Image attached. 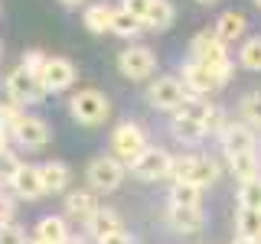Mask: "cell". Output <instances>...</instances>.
<instances>
[{
	"instance_id": "obj_1",
	"label": "cell",
	"mask_w": 261,
	"mask_h": 244,
	"mask_svg": "<svg viewBox=\"0 0 261 244\" xmlns=\"http://www.w3.org/2000/svg\"><path fill=\"white\" fill-rule=\"evenodd\" d=\"M193 62H199V65H206V69H212L219 78L228 85V78H232V59H228V46L225 43H219V36L216 33H196L193 36Z\"/></svg>"
},
{
	"instance_id": "obj_2",
	"label": "cell",
	"mask_w": 261,
	"mask_h": 244,
	"mask_svg": "<svg viewBox=\"0 0 261 244\" xmlns=\"http://www.w3.org/2000/svg\"><path fill=\"white\" fill-rule=\"evenodd\" d=\"M170 179L173 182H190L206 189L219 179V163L212 157H173V166H170Z\"/></svg>"
},
{
	"instance_id": "obj_3",
	"label": "cell",
	"mask_w": 261,
	"mask_h": 244,
	"mask_svg": "<svg viewBox=\"0 0 261 244\" xmlns=\"http://www.w3.org/2000/svg\"><path fill=\"white\" fill-rule=\"evenodd\" d=\"M209 111V101L206 98H186L183 108L173 114V137L183 143H199L202 137H206V130H202V117H206Z\"/></svg>"
},
{
	"instance_id": "obj_4",
	"label": "cell",
	"mask_w": 261,
	"mask_h": 244,
	"mask_svg": "<svg viewBox=\"0 0 261 244\" xmlns=\"http://www.w3.org/2000/svg\"><path fill=\"white\" fill-rule=\"evenodd\" d=\"M69 114L79 124L95 127L111 114V101H108V95L98 92V88H79V92L69 98Z\"/></svg>"
},
{
	"instance_id": "obj_5",
	"label": "cell",
	"mask_w": 261,
	"mask_h": 244,
	"mask_svg": "<svg viewBox=\"0 0 261 244\" xmlns=\"http://www.w3.org/2000/svg\"><path fill=\"white\" fill-rule=\"evenodd\" d=\"M147 134H144V127L141 124H134V120H124V124H118L114 127V134H111V157L121 163V166H130L141 153L147 150Z\"/></svg>"
},
{
	"instance_id": "obj_6",
	"label": "cell",
	"mask_w": 261,
	"mask_h": 244,
	"mask_svg": "<svg viewBox=\"0 0 261 244\" xmlns=\"http://www.w3.org/2000/svg\"><path fill=\"white\" fill-rule=\"evenodd\" d=\"M127 176V166H121L114 157H95L85 169V179L92 186V192H114Z\"/></svg>"
},
{
	"instance_id": "obj_7",
	"label": "cell",
	"mask_w": 261,
	"mask_h": 244,
	"mask_svg": "<svg viewBox=\"0 0 261 244\" xmlns=\"http://www.w3.org/2000/svg\"><path fill=\"white\" fill-rule=\"evenodd\" d=\"M190 98V92L183 88V81L176 75H160L157 81H150V88H147V101L153 104L157 111H179L183 108V101Z\"/></svg>"
},
{
	"instance_id": "obj_8",
	"label": "cell",
	"mask_w": 261,
	"mask_h": 244,
	"mask_svg": "<svg viewBox=\"0 0 261 244\" xmlns=\"http://www.w3.org/2000/svg\"><path fill=\"white\" fill-rule=\"evenodd\" d=\"M4 88H7V98H10V101H16L20 108H23V104H39V101L46 98L43 85H39V78L33 75V72H27L23 65H16L10 75H7Z\"/></svg>"
},
{
	"instance_id": "obj_9",
	"label": "cell",
	"mask_w": 261,
	"mask_h": 244,
	"mask_svg": "<svg viewBox=\"0 0 261 244\" xmlns=\"http://www.w3.org/2000/svg\"><path fill=\"white\" fill-rule=\"evenodd\" d=\"M170 166H173V157L160 146H147V150L130 163V173H134L141 182H157V179H167L170 176Z\"/></svg>"
},
{
	"instance_id": "obj_10",
	"label": "cell",
	"mask_w": 261,
	"mask_h": 244,
	"mask_svg": "<svg viewBox=\"0 0 261 244\" xmlns=\"http://www.w3.org/2000/svg\"><path fill=\"white\" fill-rule=\"evenodd\" d=\"M75 65H72V59H65V55H49L46 65H43V72H39V85H43V92L46 95H53V92H65V88H72L75 85Z\"/></svg>"
},
{
	"instance_id": "obj_11",
	"label": "cell",
	"mask_w": 261,
	"mask_h": 244,
	"mask_svg": "<svg viewBox=\"0 0 261 244\" xmlns=\"http://www.w3.org/2000/svg\"><path fill=\"white\" fill-rule=\"evenodd\" d=\"M118 69H121V75L130 78V81H144L157 69V55L147 46H127V49H121V55H118Z\"/></svg>"
},
{
	"instance_id": "obj_12",
	"label": "cell",
	"mask_w": 261,
	"mask_h": 244,
	"mask_svg": "<svg viewBox=\"0 0 261 244\" xmlns=\"http://www.w3.org/2000/svg\"><path fill=\"white\" fill-rule=\"evenodd\" d=\"M49 137H53V130H49V124L39 114H23L20 124L10 130V140H16L20 146H27V150H43L49 143Z\"/></svg>"
},
{
	"instance_id": "obj_13",
	"label": "cell",
	"mask_w": 261,
	"mask_h": 244,
	"mask_svg": "<svg viewBox=\"0 0 261 244\" xmlns=\"http://www.w3.org/2000/svg\"><path fill=\"white\" fill-rule=\"evenodd\" d=\"M179 81H183V88H186L193 98L212 95V92H219V88L225 85V81L219 78L212 69H206V65H199V62H193V59L183 65V78H179Z\"/></svg>"
},
{
	"instance_id": "obj_14",
	"label": "cell",
	"mask_w": 261,
	"mask_h": 244,
	"mask_svg": "<svg viewBox=\"0 0 261 244\" xmlns=\"http://www.w3.org/2000/svg\"><path fill=\"white\" fill-rule=\"evenodd\" d=\"M219 143H222V150H225V157H228V153H248V150H255L258 137H255V130H251L248 124H235V120H228V127L219 134Z\"/></svg>"
},
{
	"instance_id": "obj_15",
	"label": "cell",
	"mask_w": 261,
	"mask_h": 244,
	"mask_svg": "<svg viewBox=\"0 0 261 244\" xmlns=\"http://www.w3.org/2000/svg\"><path fill=\"white\" fill-rule=\"evenodd\" d=\"M65 215L72 218V222H79V225H88V218L98 211V199H95V192H88V189H72V192H65Z\"/></svg>"
},
{
	"instance_id": "obj_16",
	"label": "cell",
	"mask_w": 261,
	"mask_h": 244,
	"mask_svg": "<svg viewBox=\"0 0 261 244\" xmlns=\"http://www.w3.org/2000/svg\"><path fill=\"white\" fill-rule=\"evenodd\" d=\"M10 189H13L16 199H27V202H36L39 195H46L43 182H39V166H27V163H23L20 173L10 179Z\"/></svg>"
},
{
	"instance_id": "obj_17",
	"label": "cell",
	"mask_w": 261,
	"mask_h": 244,
	"mask_svg": "<svg viewBox=\"0 0 261 244\" xmlns=\"http://www.w3.org/2000/svg\"><path fill=\"white\" fill-rule=\"evenodd\" d=\"M167 222L176 228V231L183 234H196L202 231V225H206V211L199 208H186V205H167Z\"/></svg>"
},
{
	"instance_id": "obj_18",
	"label": "cell",
	"mask_w": 261,
	"mask_h": 244,
	"mask_svg": "<svg viewBox=\"0 0 261 244\" xmlns=\"http://www.w3.org/2000/svg\"><path fill=\"white\" fill-rule=\"evenodd\" d=\"M39 182H43V192L46 195H59L69 189V166L59 160H49V163H39Z\"/></svg>"
},
{
	"instance_id": "obj_19",
	"label": "cell",
	"mask_w": 261,
	"mask_h": 244,
	"mask_svg": "<svg viewBox=\"0 0 261 244\" xmlns=\"http://www.w3.org/2000/svg\"><path fill=\"white\" fill-rule=\"evenodd\" d=\"M69 238H72V231H69V225H65V218L62 215H46V218H39L36 238L33 241H39V244H65Z\"/></svg>"
},
{
	"instance_id": "obj_20",
	"label": "cell",
	"mask_w": 261,
	"mask_h": 244,
	"mask_svg": "<svg viewBox=\"0 0 261 244\" xmlns=\"http://www.w3.org/2000/svg\"><path fill=\"white\" fill-rule=\"evenodd\" d=\"M228 173H232L239 182H251V179L261 176V160L255 150L248 153H228Z\"/></svg>"
},
{
	"instance_id": "obj_21",
	"label": "cell",
	"mask_w": 261,
	"mask_h": 244,
	"mask_svg": "<svg viewBox=\"0 0 261 244\" xmlns=\"http://www.w3.org/2000/svg\"><path fill=\"white\" fill-rule=\"evenodd\" d=\"M245 29H248V20H245V13H235V10H228L219 16V23H216V36H219V43H239V39L245 36Z\"/></svg>"
},
{
	"instance_id": "obj_22",
	"label": "cell",
	"mask_w": 261,
	"mask_h": 244,
	"mask_svg": "<svg viewBox=\"0 0 261 244\" xmlns=\"http://www.w3.org/2000/svg\"><path fill=\"white\" fill-rule=\"evenodd\" d=\"M111 16H114V7L101 0V4L85 7V13H82V23H85L88 33H95V36H105V33H111Z\"/></svg>"
},
{
	"instance_id": "obj_23",
	"label": "cell",
	"mask_w": 261,
	"mask_h": 244,
	"mask_svg": "<svg viewBox=\"0 0 261 244\" xmlns=\"http://www.w3.org/2000/svg\"><path fill=\"white\" fill-rule=\"evenodd\" d=\"M85 228H88V234H92L95 241H101V238H108V234L121 231V215L114 208H101V205H98V211L88 218Z\"/></svg>"
},
{
	"instance_id": "obj_24",
	"label": "cell",
	"mask_w": 261,
	"mask_h": 244,
	"mask_svg": "<svg viewBox=\"0 0 261 244\" xmlns=\"http://www.w3.org/2000/svg\"><path fill=\"white\" fill-rule=\"evenodd\" d=\"M173 4L170 0H150V10H147L144 16V29H153V33H160V29H167L170 23H173Z\"/></svg>"
},
{
	"instance_id": "obj_25",
	"label": "cell",
	"mask_w": 261,
	"mask_h": 244,
	"mask_svg": "<svg viewBox=\"0 0 261 244\" xmlns=\"http://www.w3.org/2000/svg\"><path fill=\"white\" fill-rule=\"evenodd\" d=\"M235 238L261 241V211H255V208H239L235 211Z\"/></svg>"
},
{
	"instance_id": "obj_26",
	"label": "cell",
	"mask_w": 261,
	"mask_h": 244,
	"mask_svg": "<svg viewBox=\"0 0 261 244\" xmlns=\"http://www.w3.org/2000/svg\"><path fill=\"white\" fill-rule=\"evenodd\" d=\"M111 33L114 36H121V39H137L144 33V23L141 20H134L130 13H124L121 7H114V16H111Z\"/></svg>"
},
{
	"instance_id": "obj_27",
	"label": "cell",
	"mask_w": 261,
	"mask_h": 244,
	"mask_svg": "<svg viewBox=\"0 0 261 244\" xmlns=\"http://www.w3.org/2000/svg\"><path fill=\"white\" fill-rule=\"evenodd\" d=\"M202 202V189L190 182H173L170 186V205H186V208H199Z\"/></svg>"
},
{
	"instance_id": "obj_28",
	"label": "cell",
	"mask_w": 261,
	"mask_h": 244,
	"mask_svg": "<svg viewBox=\"0 0 261 244\" xmlns=\"http://www.w3.org/2000/svg\"><path fill=\"white\" fill-rule=\"evenodd\" d=\"M239 65L248 72H261V36H248L239 49Z\"/></svg>"
},
{
	"instance_id": "obj_29",
	"label": "cell",
	"mask_w": 261,
	"mask_h": 244,
	"mask_svg": "<svg viewBox=\"0 0 261 244\" xmlns=\"http://www.w3.org/2000/svg\"><path fill=\"white\" fill-rule=\"evenodd\" d=\"M239 111H242V120H245L251 130H261V92L245 95L242 104H239Z\"/></svg>"
},
{
	"instance_id": "obj_30",
	"label": "cell",
	"mask_w": 261,
	"mask_h": 244,
	"mask_svg": "<svg viewBox=\"0 0 261 244\" xmlns=\"http://www.w3.org/2000/svg\"><path fill=\"white\" fill-rule=\"evenodd\" d=\"M239 208H255L261 211V176L251 179V182L239 186Z\"/></svg>"
},
{
	"instance_id": "obj_31",
	"label": "cell",
	"mask_w": 261,
	"mask_h": 244,
	"mask_svg": "<svg viewBox=\"0 0 261 244\" xmlns=\"http://www.w3.org/2000/svg\"><path fill=\"white\" fill-rule=\"evenodd\" d=\"M225 127H228V120H225V111L219 108V104H209L206 117H202V130H206V137H219Z\"/></svg>"
},
{
	"instance_id": "obj_32",
	"label": "cell",
	"mask_w": 261,
	"mask_h": 244,
	"mask_svg": "<svg viewBox=\"0 0 261 244\" xmlns=\"http://www.w3.org/2000/svg\"><path fill=\"white\" fill-rule=\"evenodd\" d=\"M23 114H27V111H23L16 101H10V98H7V101H0V127H4L7 134H10V130H13L16 124H20V117H23Z\"/></svg>"
},
{
	"instance_id": "obj_33",
	"label": "cell",
	"mask_w": 261,
	"mask_h": 244,
	"mask_svg": "<svg viewBox=\"0 0 261 244\" xmlns=\"http://www.w3.org/2000/svg\"><path fill=\"white\" fill-rule=\"evenodd\" d=\"M20 166H23V160L16 157L13 150H7V153H0V182L4 186H10V179L20 173Z\"/></svg>"
},
{
	"instance_id": "obj_34",
	"label": "cell",
	"mask_w": 261,
	"mask_h": 244,
	"mask_svg": "<svg viewBox=\"0 0 261 244\" xmlns=\"http://www.w3.org/2000/svg\"><path fill=\"white\" fill-rule=\"evenodd\" d=\"M46 59L49 55L43 52V49H30V52H23V69L27 72H33V75H39V72H43V65H46Z\"/></svg>"
},
{
	"instance_id": "obj_35",
	"label": "cell",
	"mask_w": 261,
	"mask_h": 244,
	"mask_svg": "<svg viewBox=\"0 0 261 244\" xmlns=\"http://www.w3.org/2000/svg\"><path fill=\"white\" fill-rule=\"evenodd\" d=\"M0 244H30L27 241V231L20 225H0Z\"/></svg>"
},
{
	"instance_id": "obj_36",
	"label": "cell",
	"mask_w": 261,
	"mask_h": 244,
	"mask_svg": "<svg viewBox=\"0 0 261 244\" xmlns=\"http://www.w3.org/2000/svg\"><path fill=\"white\" fill-rule=\"evenodd\" d=\"M121 10L130 13L134 20H141V23H144L147 10H150V0H121Z\"/></svg>"
},
{
	"instance_id": "obj_37",
	"label": "cell",
	"mask_w": 261,
	"mask_h": 244,
	"mask_svg": "<svg viewBox=\"0 0 261 244\" xmlns=\"http://www.w3.org/2000/svg\"><path fill=\"white\" fill-rule=\"evenodd\" d=\"M13 215H16V202L7 192H0V225H10Z\"/></svg>"
},
{
	"instance_id": "obj_38",
	"label": "cell",
	"mask_w": 261,
	"mask_h": 244,
	"mask_svg": "<svg viewBox=\"0 0 261 244\" xmlns=\"http://www.w3.org/2000/svg\"><path fill=\"white\" fill-rule=\"evenodd\" d=\"M98 244H134V234H127L124 228H121V231H114V234H108V238H101Z\"/></svg>"
},
{
	"instance_id": "obj_39",
	"label": "cell",
	"mask_w": 261,
	"mask_h": 244,
	"mask_svg": "<svg viewBox=\"0 0 261 244\" xmlns=\"http://www.w3.org/2000/svg\"><path fill=\"white\" fill-rule=\"evenodd\" d=\"M7 143H10V134H7V130L0 127V153H7V150H10V146H7Z\"/></svg>"
},
{
	"instance_id": "obj_40",
	"label": "cell",
	"mask_w": 261,
	"mask_h": 244,
	"mask_svg": "<svg viewBox=\"0 0 261 244\" xmlns=\"http://www.w3.org/2000/svg\"><path fill=\"white\" fill-rule=\"evenodd\" d=\"M62 7H79V4H85V0H59Z\"/></svg>"
},
{
	"instance_id": "obj_41",
	"label": "cell",
	"mask_w": 261,
	"mask_h": 244,
	"mask_svg": "<svg viewBox=\"0 0 261 244\" xmlns=\"http://www.w3.org/2000/svg\"><path fill=\"white\" fill-rule=\"evenodd\" d=\"M232 244H261V241H251V238H235Z\"/></svg>"
},
{
	"instance_id": "obj_42",
	"label": "cell",
	"mask_w": 261,
	"mask_h": 244,
	"mask_svg": "<svg viewBox=\"0 0 261 244\" xmlns=\"http://www.w3.org/2000/svg\"><path fill=\"white\" fill-rule=\"evenodd\" d=\"M196 4H216V0H196Z\"/></svg>"
},
{
	"instance_id": "obj_43",
	"label": "cell",
	"mask_w": 261,
	"mask_h": 244,
	"mask_svg": "<svg viewBox=\"0 0 261 244\" xmlns=\"http://www.w3.org/2000/svg\"><path fill=\"white\" fill-rule=\"evenodd\" d=\"M0 192H4V182H0Z\"/></svg>"
},
{
	"instance_id": "obj_44",
	"label": "cell",
	"mask_w": 261,
	"mask_h": 244,
	"mask_svg": "<svg viewBox=\"0 0 261 244\" xmlns=\"http://www.w3.org/2000/svg\"><path fill=\"white\" fill-rule=\"evenodd\" d=\"M255 4H258V7H261V0H255Z\"/></svg>"
},
{
	"instance_id": "obj_45",
	"label": "cell",
	"mask_w": 261,
	"mask_h": 244,
	"mask_svg": "<svg viewBox=\"0 0 261 244\" xmlns=\"http://www.w3.org/2000/svg\"><path fill=\"white\" fill-rule=\"evenodd\" d=\"M30 244H39V241H30Z\"/></svg>"
},
{
	"instance_id": "obj_46",
	"label": "cell",
	"mask_w": 261,
	"mask_h": 244,
	"mask_svg": "<svg viewBox=\"0 0 261 244\" xmlns=\"http://www.w3.org/2000/svg\"><path fill=\"white\" fill-rule=\"evenodd\" d=\"M0 55H4V49H0Z\"/></svg>"
}]
</instances>
